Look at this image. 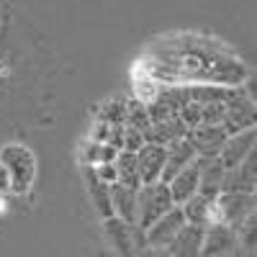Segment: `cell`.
I'll return each instance as SVG.
<instances>
[{
    "label": "cell",
    "mask_w": 257,
    "mask_h": 257,
    "mask_svg": "<svg viewBox=\"0 0 257 257\" xmlns=\"http://www.w3.org/2000/svg\"><path fill=\"white\" fill-rule=\"evenodd\" d=\"M173 198H170V188L162 180L144 183L137 190V224L147 229L149 224H155L167 208H173Z\"/></svg>",
    "instance_id": "6da1fadb"
},
{
    "label": "cell",
    "mask_w": 257,
    "mask_h": 257,
    "mask_svg": "<svg viewBox=\"0 0 257 257\" xmlns=\"http://www.w3.org/2000/svg\"><path fill=\"white\" fill-rule=\"evenodd\" d=\"M0 162L8 167L11 173V190L13 193H26L34 183V175H36V162H34V155L31 149L21 147V144H8L0 149Z\"/></svg>",
    "instance_id": "7a4b0ae2"
},
{
    "label": "cell",
    "mask_w": 257,
    "mask_h": 257,
    "mask_svg": "<svg viewBox=\"0 0 257 257\" xmlns=\"http://www.w3.org/2000/svg\"><path fill=\"white\" fill-rule=\"evenodd\" d=\"M252 211H254V193L221 190L216 196V203H213V219L237 229Z\"/></svg>",
    "instance_id": "3957f363"
},
{
    "label": "cell",
    "mask_w": 257,
    "mask_h": 257,
    "mask_svg": "<svg viewBox=\"0 0 257 257\" xmlns=\"http://www.w3.org/2000/svg\"><path fill=\"white\" fill-rule=\"evenodd\" d=\"M239 249V239H237V229L219 221V219H211L203 229V244H201V254L208 257H219V254H231Z\"/></svg>",
    "instance_id": "277c9868"
},
{
    "label": "cell",
    "mask_w": 257,
    "mask_h": 257,
    "mask_svg": "<svg viewBox=\"0 0 257 257\" xmlns=\"http://www.w3.org/2000/svg\"><path fill=\"white\" fill-rule=\"evenodd\" d=\"M185 224V213L180 206H173V208H167L162 216L155 221V224H149L144 229V242L147 247H157V249H165L167 242L178 234V229Z\"/></svg>",
    "instance_id": "5b68a950"
},
{
    "label": "cell",
    "mask_w": 257,
    "mask_h": 257,
    "mask_svg": "<svg viewBox=\"0 0 257 257\" xmlns=\"http://www.w3.org/2000/svg\"><path fill=\"white\" fill-rule=\"evenodd\" d=\"M226 128L221 123H198L185 132V139L190 142V147L196 149V155L201 157H213L219 155L221 144L226 142Z\"/></svg>",
    "instance_id": "8992f818"
},
{
    "label": "cell",
    "mask_w": 257,
    "mask_h": 257,
    "mask_svg": "<svg viewBox=\"0 0 257 257\" xmlns=\"http://www.w3.org/2000/svg\"><path fill=\"white\" fill-rule=\"evenodd\" d=\"M254 139H257L254 126L242 128V132H237V134H229L226 142H224L221 149H219V160H221V165H224L226 170H231L234 165H239V162L252 152V149H254Z\"/></svg>",
    "instance_id": "52a82bcc"
},
{
    "label": "cell",
    "mask_w": 257,
    "mask_h": 257,
    "mask_svg": "<svg viewBox=\"0 0 257 257\" xmlns=\"http://www.w3.org/2000/svg\"><path fill=\"white\" fill-rule=\"evenodd\" d=\"M165 157H167V147L162 144H149L144 142L137 152V170H139V180L144 183H155L162 175L165 167Z\"/></svg>",
    "instance_id": "ba28073f"
},
{
    "label": "cell",
    "mask_w": 257,
    "mask_h": 257,
    "mask_svg": "<svg viewBox=\"0 0 257 257\" xmlns=\"http://www.w3.org/2000/svg\"><path fill=\"white\" fill-rule=\"evenodd\" d=\"M203 229L206 224H190L185 221L178 234L167 242V252L175 254V257H193V254H201V244H203Z\"/></svg>",
    "instance_id": "9c48e42d"
},
{
    "label": "cell",
    "mask_w": 257,
    "mask_h": 257,
    "mask_svg": "<svg viewBox=\"0 0 257 257\" xmlns=\"http://www.w3.org/2000/svg\"><path fill=\"white\" fill-rule=\"evenodd\" d=\"M254 170H257V155L254 149L231 170L224 173L221 190H239V193H254Z\"/></svg>",
    "instance_id": "30bf717a"
},
{
    "label": "cell",
    "mask_w": 257,
    "mask_h": 257,
    "mask_svg": "<svg viewBox=\"0 0 257 257\" xmlns=\"http://www.w3.org/2000/svg\"><path fill=\"white\" fill-rule=\"evenodd\" d=\"M193 160H196V149L190 147V142L183 137V139H175V142H170L167 144V157H165V167H162V175L160 180L167 183L173 175H178L180 170L185 165H190Z\"/></svg>",
    "instance_id": "8fae6325"
},
{
    "label": "cell",
    "mask_w": 257,
    "mask_h": 257,
    "mask_svg": "<svg viewBox=\"0 0 257 257\" xmlns=\"http://www.w3.org/2000/svg\"><path fill=\"white\" fill-rule=\"evenodd\" d=\"M198 165L196 162H190V165H185L178 175H173L167 180V188H170V198H173V203L175 206H183L193 193L198 190Z\"/></svg>",
    "instance_id": "7c38bea8"
},
{
    "label": "cell",
    "mask_w": 257,
    "mask_h": 257,
    "mask_svg": "<svg viewBox=\"0 0 257 257\" xmlns=\"http://www.w3.org/2000/svg\"><path fill=\"white\" fill-rule=\"evenodd\" d=\"M111 203H113V213L118 219L134 224L137 221V190L128 188L123 183H111Z\"/></svg>",
    "instance_id": "4fadbf2b"
},
{
    "label": "cell",
    "mask_w": 257,
    "mask_h": 257,
    "mask_svg": "<svg viewBox=\"0 0 257 257\" xmlns=\"http://www.w3.org/2000/svg\"><path fill=\"white\" fill-rule=\"evenodd\" d=\"M85 183H88V190H90V196H93V203L98 208V213L103 219H108L113 216V203H111V185L108 183H103L98 175H95V167L88 165L85 167Z\"/></svg>",
    "instance_id": "5bb4252c"
},
{
    "label": "cell",
    "mask_w": 257,
    "mask_h": 257,
    "mask_svg": "<svg viewBox=\"0 0 257 257\" xmlns=\"http://www.w3.org/2000/svg\"><path fill=\"white\" fill-rule=\"evenodd\" d=\"M134 224H137V221H134ZM134 224L118 219L116 213L105 219V231H108L113 247H116L121 254H132V252H134Z\"/></svg>",
    "instance_id": "9a60e30c"
},
{
    "label": "cell",
    "mask_w": 257,
    "mask_h": 257,
    "mask_svg": "<svg viewBox=\"0 0 257 257\" xmlns=\"http://www.w3.org/2000/svg\"><path fill=\"white\" fill-rule=\"evenodd\" d=\"M213 203L216 201H208L206 196H201V193H193L180 208L185 213V221H190V224H208L213 219Z\"/></svg>",
    "instance_id": "2e32d148"
},
{
    "label": "cell",
    "mask_w": 257,
    "mask_h": 257,
    "mask_svg": "<svg viewBox=\"0 0 257 257\" xmlns=\"http://www.w3.org/2000/svg\"><path fill=\"white\" fill-rule=\"evenodd\" d=\"M116 170H118V183L128 185L139 190L142 180H139V170H137V152H128V149H118L116 155Z\"/></svg>",
    "instance_id": "e0dca14e"
},
{
    "label": "cell",
    "mask_w": 257,
    "mask_h": 257,
    "mask_svg": "<svg viewBox=\"0 0 257 257\" xmlns=\"http://www.w3.org/2000/svg\"><path fill=\"white\" fill-rule=\"evenodd\" d=\"M118 155V149L111 144H103V142H88L82 147V162L85 165H100V162H113Z\"/></svg>",
    "instance_id": "ac0fdd59"
},
{
    "label": "cell",
    "mask_w": 257,
    "mask_h": 257,
    "mask_svg": "<svg viewBox=\"0 0 257 257\" xmlns=\"http://www.w3.org/2000/svg\"><path fill=\"white\" fill-rule=\"evenodd\" d=\"M126 108H128V100L126 98H111V100H105L103 105H100V121H105V123H111V126H116V123H126Z\"/></svg>",
    "instance_id": "d6986e66"
},
{
    "label": "cell",
    "mask_w": 257,
    "mask_h": 257,
    "mask_svg": "<svg viewBox=\"0 0 257 257\" xmlns=\"http://www.w3.org/2000/svg\"><path fill=\"white\" fill-rule=\"evenodd\" d=\"M126 123L128 126H137L139 132H147L149 126H152V121H149V113H147V105L134 98V100H128V108H126Z\"/></svg>",
    "instance_id": "ffe728a7"
},
{
    "label": "cell",
    "mask_w": 257,
    "mask_h": 257,
    "mask_svg": "<svg viewBox=\"0 0 257 257\" xmlns=\"http://www.w3.org/2000/svg\"><path fill=\"white\" fill-rule=\"evenodd\" d=\"M224 118H226V103L224 100L201 103V123H221Z\"/></svg>",
    "instance_id": "44dd1931"
},
{
    "label": "cell",
    "mask_w": 257,
    "mask_h": 257,
    "mask_svg": "<svg viewBox=\"0 0 257 257\" xmlns=\"http://www.w3.org/2000/svg\"><path fill=\"white\" fill-rule=\"evenodd\" d=\"M160 88H162V85H160L155 77H149V75H147V80L139 77V80H137V98H139L142 103H149V100L160 93Z\"/></svg>",
    "instance_id": "7402d4cb"
},
{
    "label": "cell",
    "mask_w": 257,
    "mask_h": 257,
    "mask_svg": "<svg viewBox=\"0 0 257 257\" xmlns=\"http://www.w3.org/2000/svg\"><path fill=\"white\" fill-rule=\"evenodd\" d=\"M142 144H144V132H139L137 126L123 123V149H128V152H139Z\"/></svg>",
    "instance_id": "603a6c76"
},
{
    "label": "cell",
    "mask_w": 257,
    "mask_h": 257,
    "mask_svg": "<svg viewBox=\"0 0 257 257\" xmlns=\"http://www.w3.org/2000/svg\"><path fill=\"white\" fill-rule=\"evenodd\" d=\"M95 167V175L103 180V183H116L118 180V170H116V162H100V165H93Z\"/></svg>",
    "instance_id": "cb8c5ba5"
},
{
    "label": "cell",
    "mask_w": 257,
    "mask_h": 257,
    "mask_svg": "<svg viewBox=\"0 0 257 257\" xmlns=\"http://www.w3.org/2000/svg\"><path fill=\"white\" fill-rule=\"evenodd\" d=\"M108 137H111V123H105V121H100L98 118V123H95V128H93V134H90V139L93 142H108Z\"/></svg>",
    "instance_id": "d4e9b609"
},
{
    "label": "cell",
    "mask_w": 257,
    "mask_h": 257,
    "mask_svg": "<svg viewBox=\"0 0 257 257\" xmlns=\"http://www.w3.org/2000/svg\"><path fill=\"white\" fill-rule=\"evenodd\" d=\"M11 190V173H8V167L0 162V193H6Z\"/></svg>",
    "instance_id": "484cf974"
}]
</instances>
